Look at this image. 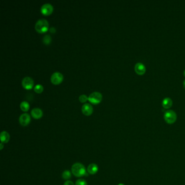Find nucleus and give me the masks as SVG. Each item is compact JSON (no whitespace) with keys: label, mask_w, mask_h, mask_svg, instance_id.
I'll return each mask as SVG.
<instances>
[{"label":"nucleus","mask_w":185,"mask_h":185,"mask_svg":"<svg viewBox=\"0 0 185 185\" xmlns=\"http://www.w3.org/2000/svg\"><path fill=\"white\" fill-rule=\"evenodd\" d=\"M71 171L72 174L76 177L85 176L86 174V168L84 165L80 163H75L72 166Z\"/></svg>","instance_id":"f257e3e1"},{"label":"nucleus","mask_w":185,"mask_h":185,"mask_svg":"<svg viewBox=\"0 0 185 185\" xmlns=\"http://www.w3.org/2000/svg\"><path fill=\"white\" fill-rule=\"evenodd\" d=\"M48 28V22L45 19H41L38 20L36 22L35 25V30L40 33H42L46 32Z\"/></svg>","instance_id":"f03ea898"},{"label":"nucleus","mask_w":185,"mask_h":185,"mask_svg":"<svg viewBox=\"0 0 185 185\" xmlns=\"http://www.w3.org/2000/svg\"><path fill=\"white\" fill-rule=\"evenodd\" d=\"M164 119L166 122L169 124H173L176 122L177 119V114L173 110H169L164 114Z\"/></svg>","instance_id":"7ed1b4c3"},{"label":"nucleus","mask_w":185,"mask_h":185,"mask_svg":"<svg viewBox=\"0 0 185 185\" xmlns=\"http://www.w3.org/2000/svg\"><path fill=\"white\" fill-rule=\"evenodd\" d=\"M102 98V95L101 93L95 91L90 93L88 97V100L92 104L99 103Z\"/></svg>","instance_id":"20e7f679"},{"label":"nucleus","mask_w":185,"mask_h":185,"mask_svg":"<svg viewBox=\"0 0 185 185\" xmlns=\"http://www.w3.org/2000/svg\"><path fill=\"white\" fill-rule=\"evenodd\" d=\"M63 79V75L59 72H54L50 77V81L54 84H58Z\"/></svg>","instance_id":"39448f33"},{"label":"nucleus","mask_w":185,"mask_h":185,"mask_svg":"<svg viewBox=\"0 0 185 185\" xmlns=\"http://www.w3.org/2000/svg\"><path fill=\"white\" fill-rule=\"evenodd\" d=\"M30 122V115L27 113H24L20 115L19 117V122L21 126H27Z\"/></svg>","instance_id":"423d86ee"},{"label":"nucleus","mask_w":185,"mask_h":185,"mask_svg":"<svg viewBox=\"0 0 185 185\" xmlns=\"http://www.w3.org/2000/svg\"><path fill=\"white\" fill-rule=\"evenodd\" d=\"M33 80L30 77H25L22 80V85L24 88L30 89L33 86Z\"/></svg>","instance_id":"0eeeda50"},{"label":"nucleus","mask_w":185,"mask_h":185,"mask_svg":"<svg viewBox=\"0 0 185 185\" xmlns=\"http://www.w3.org/2000/svg\"><path fill=\"white\" fill-rule=\"evenodd\" d=\"M40 10L42 14L45 15H50L53 12V8L52 4L48 3H46L42 5Z\"/></svg>","instance_id":"6e6552de"},{"label":"nucleus","mask_w":185,"mask_h":185,"mask_svg":"<svg viewBox=\"0 0 185 185\" xmlns=\"http://www.w3.org/2000/svg\"><path fill=\"white\" fill-rule=\"evenodd\" d=\"M81 111L85 115L89 116L92 113V106L89 103H85L81 107Z\"/></svg>","instance_id":"1a4fd4ad"},{"label":"nucleus","mask_w":185,"mask_h":185,"mask_svg":"<svg viewBox=\"0 0 185 185\" xmlns=\"http://www.w3.org/2000/svg\"><path fill=\"white\" fill-rule=\"evenodd\" d=\"M135 70L139 75H143V74L146 72V68L143 64L138 63L135 65Z\"/></svg>","instance_id":"9d476101"},{"label":"nucleus","mask_w":185,"mask_h":185,"mask_svg":"<svg viewBox=\"0 0 185 185\" xmlns=\"http://www.w3.org/2000/svg\"><path fill=\"white\" fill-rule=\"evenodd\" d=\"M42 111L41 110L38 108H35L31 110L32 116L35 119H39L42 117Z\"/></svg>","instance_id":"9b49d317"},{"label":"nucleus","mask_w":185,"mask_h":185,"mask_svg":"<svg viewBox=\"0 0 185 185\" xmlns=\"http://www.w3.org/2000/svg\"><path fill=\"white\" fill-rule=\"evenodd\" d=\"M0 139H1V141L2 143H8L9 141V139H10V135L9 134L8 132H7L6 131H3L1 133Z\"/></svg>","instance_id":"f8f14e48"},{"label":"nucleus","mask_w":185,"mask_h":185,"mask_svg":"<svg viewBox=\"0 0 185 185\" xmlns=\"http://www.w3.org/2000/svg\"><path fill=\"white\" fill-rule=\"evenodd\" d=\"M98 171V167L97 164H89L88 168H87V171L88 174L94 175L97 173Z\"/></svg>","instance_id":"ddd939ff"},{"label":"nucleus","mask_w":185,"mask_h":185,"mask_svg":"<svg viewBox=\"0 0 185 185\" xmlns=\"http://www.w3.org/2000/svg\"><path fill=\"white\" fill-rule=\"evenodd\" d=\"M162 104L164 109L170 108L173 104V101L170 98L166 97L164 98L162 102Z\"/></svg>","instance_id":"4468645a"},{"label":"nucleus","mask_w":185,"mask_h":185,"mask_svg":"<svg viewBox=\"0 0 185 185\" xmlns=\"http://www.w3.org/2000/svg\"><path fill=\"white\" fill-rule=\"evenodd\" d=\"M71 173L68 170H65L62 173V177L64 180H68L71 178Z\"/></svg>","instance_id":"2eb2a0df"},{"label":"nucleus","mask_w":185,"mask_h":185,"mask_svg":"<svg viewBox=\"0 0 185 185\" xmlns=\"http://www.w3.org/2000/svg\"><path fill=\"white\" fill-rule=\"evenodd\" d=\"M20 108L23 111H28L30 108L29 103L27 101H22L20 104Z\"/></svg>","instance_id":"dca6fc26"},{"label":"nucleus","mask_w":185,"mask_h":185,"mask_svg":"<svg viewBox=\"0 0 185 185\" xmlns=\"http://www.w3.org/2000/svg\"><path fill=\"white\" fill-rule=\"evenodd\" d=\"M51 37H50V35H48L46 34L45 35L42 39V41L43 42H44V43L46 44V45H48L50 43V41H51Z\"/></svg>","instance_id":"f3484780"},{"label":"nucleus","mask_w":185,"mask_h":185,"mask_svg":"<svg viewBox=\"0 0 185 185\" xmlns=\"http://www.w3.org/2000/svg\"><path fill=\"white\" fill-rule=\"evenodd\" d=\"M43 86L41 84H37L34 87V91L37 93H41L43 91Z\"/></svg>","instance_id":"a211bd4d"},{"label":"nucleus","mask_w":185,"mask_h":185,"mask_svg":"<svg viewBox=\"0 0 185 185\" xmlns=\"http://www.w3.org/2000/svg\"><path fill=\"white\" fill-rule=\"evenodd\" d=\"M75 185H88V183L84 179H80L76 181Z\"/></svg>","instance_id":"6ab92c4d"},{"label":"nucleus","mask_w":185,"mask_h":185,"mask_svg":"<svg viewBox=\"0 0 185 185\" xmlns=\"http://www.w3.org/2000/svg\"><path fill=\"white\" fill-rule=\"evenodd\" d=\"M88 99V97L86 96V95H85L84 94L81 95L79 97V100L82 103L86 101Z\"/></svg>","instance_id":"aec40b11"},{"label":"nucleus","mask_w":185,"mask_h":185,"mask_svg":"<svg viewBox=\"0 0 185 185\" xmlns=\"http://www.w3.org/2000/svg\"><path fill=\"white\" fill-rule=\"evenodd\" d=\"M64 185H75L73 182L72 181H70V180H67V181H65L64 184Z\"/></svg>","instance_id":"412c9836"},{"label":"nucleus","mask_w":185,"mask_h":185,"mask_svg":"<svg viewBox=\"0 0 185 185\" xmlns=\"http://www.w3.org/2000/svg\"><path fill=\"white\" fill-rule=\"evenodd\" d=\"M55 28H54V27H51V28H50V32H52V33H54V32H55Z\"/></svg>","instance_id":"4be33fe9"},{"label":"nucleus","mask_w":185,"mask_h":185,"mask_svg":"<svg viewBox=\"0 0 185 185\" xmlns=\"http://www.w3.org/2000/svg\"><path fill=\"white\" fill-rule=\"evenodd\" d=\"M0 146H1V150H2V149H3V143H1L0 144Z\"/></svg>","instance_id":"5701e85b"},{"label":"nucleus","mask_w":185,"mask_h":185,"mask_svg":"<svg viewBox=\"0 0 185 185\" xmlns=\"http://www.w3.org/2000/svg\"><path fill=\"white\" fill-rule=\"evenodd\" d=\"M183 85H184V87L185 89V80H184V82H183Z\"/></svg>","instance_id":"b1692460"},{"label":"nucleus","mask_w":185,"mask_h":185,"mask_svg":"<svg viewBox=\"0 0 185 185\" xmlns=\"http://www.w3.org/2000/svg\"><path fill=\"white\" fill-rule=\"evenodd\" d=\"M118 185H124V184H118Z\"/></svg>","instance_id":"393cba45"},{"label":"nucleus","mask_w":185,"mask_h":185,"mask_svg":"<svg viewBox=\"0 0 185 185\" xmlns=\"http://www.w3.org/2000/svg\"><path fill=\"white\" fill-rule=\"evenodd\" d=\"M184 75L185 76V70L184 71Z\"/></svg>","instance_id":"a878e982"}]
</instances>
